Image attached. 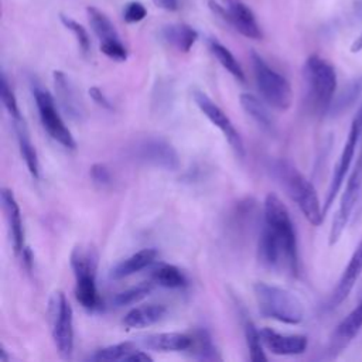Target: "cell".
Wrapping results in <instances>:
<instances>
[{"label":"cell","mask_w":362,"mask_h":362,"mask_svg":"<svg viewBox=\"0 0 362 362\" xmlns=\"http://www.w3.org/2000/svg\"><path fill=\"white\" fill-rule=\"evenodd\" d=\"M267 170L290 199L298 206L305 219L314 226L321 225L325 215L313 182L286 158L270 160Z\"/></svg>","instance_id":"cell-1"},{"label":"cell","mask_w":362,"mask_h":362,"mask_svg":"<svg viewBox=\"0 0 362 362\" xmlns=\"http://www.w3.org/2000/svg\"><path fill=\"white\" fill-rule=\"evenodd\" d=\"M305 82V100L315 115L329 112L337 92V72L331 62L320 55H310L303 68Z\"/></svg>","instance_id":"cell-2"},{"label":"cell","mask_w":362,"mask_h":362,"mask_svg":"<svg viewBox=\"0 0 362 362\" xmlns=\"http://www.w3.org/2000/svg\"><path fill=\"white\" fill-rule=\"evenodd\" d=\"M263 225L272 232V235L280 245L286 257L287 272L293 276H297L298 246H297L296 228L287 206L276 194H267L264 198Z\"/></svg>","instance_id":"cell-3"},{"label":"cell","mask_w":362,"mask_h":362,"mask_svg":"<svg viewBox=\"0 0 362 362\" xmlns=\"http://www.w3.org/2000/svg\"><path fill=\"white\" fill-rule=\"evenodd\" d=\"M255 298L259 313L266 317L284 324H300L304 320V305L301 300L290 290L257 281L253 286Z\"/></svg>","instance_id":"cell-4"},{"label":"cell","mask_w":362,"mask_h":362,"mask_svg":"<svg viewBox=\"0 0 362 362\" xmlns=\"http://www.w3.org/2000/svg\"><path fill=\"white\" fill-rule=\"evenodd\" d=\"M98 252L90 246H76L71 253V267L75 276V298L86 310L99 305L96 288Z\"/></svg>","instance_id":"cell-5"},{"label":"cell","mask_w":362,"mask_h":362,"mask_svg":"<svg viewBox=\"0 0 362 362\" xmlns=\"http://www.w3.org/2000/svg\"><path fill=\"white\" fill-rule=\"evenodd\" d=\"M250 57L255 82L263 100L277 110H287L293 103V89L287 78L273 69L257 52L252 51Z\"/></svg>","instance_id":"cell-6"},{"label":"cell","mask_w":362,"mask_h":362,"mask_svg":"<svg viewBox=\"0 0 362 362\" xmlns=\"http://www.w3.org/2000/svg\"><path fill=\"white\" fill-rule=\"evenodd\" d=\"M48 315L55 348L61 358L69 359L74 352V311L62 291L52 293Z\"/></svg>","instance_id":"cell-7"},{"label":"cell","mask_w":362,"mask_h":362,"mask_svg":"<svg viewBox=\"0 0 362 362\" xmlns=\"http://www.w3.org/2000/svg\"><path fill=\"white\" fill-rule=\"evenodd\" d=\"M33 96H34V102L37 106L41 124L44 130L48 133V136L68 150L76 148V141L71 130L65 124L61 113L58 112V107L55 105V99L52 98V95L47 89L35 85L33 88Z\"/></svg>","instance_id":"cell-8"},{"label":"cell","mask_w":362,"mask_h":362,"mask_svg":"<svg viewBox=\"0 0 362 362\" xmlns=\"http://www.w3.org/2000/svg\"><path fill=\"white\" fill-rule=\"evenodd\" d=\"M361 194H362V147H361L359 156L348 175L345 189L341 195L338 209L332 219L329 238H328V243L331 246L335 245L339 240V238L342 236L349 219L352 218L354 209H355L356 204L359 202Z\"/></svg>","instance_id":"cell-9"},{"label":"cell","mask_w":362,"mask_h":362,"mask_svg":"<svg viewBox=\"0 0 362 362\" xmlns=\"http://www.w3.org/2000/svg\"><path fill=\"white\" fill-rule=\"evenodd\" d=\"M361 136H362V105H361V107L358 109L356 115L352 119L346 141H345V144L342 147V151L339 154V158H338V161L334 167L332 177H331V181H329L328 189H327L325 201L322 204L324 215H327V212L332 206V204H334V201H335V198H337V195H338V192H339V189H341V187L345 181V177L351 170V164H352V160L355 157V150L358 147Z\"/></svg>","instance_id":"cell-10"},{"label":"cell","mask_w":362,"mask_h":362,"mask_svg":"<svg viewBox=\"0 0 362 362\" xmlns=\"http://www.w3.org/2000/svg\"><path fill=\"white\" fill-rule=\"evenodd\" d=\"M226 6H221L215 0H209L211 11L229 24L233 30L250 40H260L263 33L256 21L253 11L242 0H225Z\"/></svg>","instance_id":"cell-11"},{"label":"cell","mask_w":362,"mask_h":362,"mask_svg":"<svg viewBox=\"0 0 362 362\" xmlns=\"http://www.w3.org/2000/svg\"><path fill=\"white\" fill-rule=\"evenodd\" d=\"M137 161L164 171H177L180 168V156L175 147L161 137H147L134 147Z\"/></svg>","instance_id":"cell-12"},{"label":"cell","mask_w":362,"mask_h":362,"mask_svg":"<svg viewBox=\"0 0 362 362\" xmlns=\"http://www.w3.org/2000/svg\"><path fill=\"white\" fill-rule=\"evenodd\" d=\"M192 98H194V102L198 106V109L204 113V116L215 127H218L221 130V133L223 134V137L229 143V146L233 150V153L239 158H243L245 157L243 140H242L239 132L235 129V126L230 122V119L228 117V115L206 93H204V92H201L198 89L194 90Z\"/></svg>","instance_id":"cell-13"},{"label":"cell","mask_w":362,"mask_h":362,"mask_svg":"<svg viewBox=\"0 0 362 362\" xmlns=\"http://www.w3.org/2000/svg\"><path fill=\"white\" fill-rule=\"evenodd\" d=\"M362 328V301L355 307L332 331L327 346V354L331 358L339 355L359 334Z\"/></svg>","instance_id":"cell-14"},{"label":"cell","mask_w":362,"mask_h":362,"mask_svg":"<svg viewBox=\"0 0 362 362\" xmlns=\"http://www.w3.org/2000/svg\"><path fill=\"white\" fill-rule=\"evenodd\" d=\"M52 78L57 99L65 115L75 122H82L85 117V107L69 78L61 71H54Z\"/></svg>","instance_id":"cell-15"},{"label":"cell","mask_w":362,"mask_h":362,"mask_svg":"<svg viewBox=\"0 0 362 362\" xmlns=\"http://www.w3.org/2000/svg\"><path fill=\"white\" fill-rule=\"evenodd\" d=\"M260 337L264 348L274 355H300L308 346L305 335H286L269 327L260 329Z\"/></svg>","instance_id":"cell-16"},{"label":"cell","mask_w":362,"mask_h":362,"mask_svg":"<svg viewBox=\"0 0 362 362\" xmlns=\"http://www.w3.org/2000/svg\"><path fill=\"white\" fill-rule=\"evenodd\" d=\"M361 273H362V240L355 247L346 267L344 269V272L329 297L328 308L338 307L349 296V293L352 291Z\"/></svg>","instance_id":"cell-17"},{"label":"cell","mask_w":362,"mask_h":362,"mask_svg":"<svg viewBox=\"0 0 362 362\" xmlns=\"http://www.w3.org/2000/svg\"><path fill=\"white\" fill-rule=\"evenodd\" d=\"M1 204L6 215V221L8 225L11 245L14 252L18 255L24 250V226H23L20 206L10 188L1 189Z\"/></svg>","instance_id":"cell-18"},{"label":"cell","mask_w":362,"mask_h":362,"mask_svg":"<svg viewBox=\"0 0 362 362\" xmlns=\"http://www.w3.org/2000/svg\"><path fill=\"white\" fill-rule=\"evenodd\" d=\"M157 256H158V252L154 247L140 249L136 253L130 255L129 257L116 263L112 267L109 276H110V279H115V280H120V279L133 276V274L144 270L146 267L151 266L156 262Z\"/></svg>","instance_id":"cell-19"},{"label":"cell","mask_w":362,"mask_h":362,"mask_svg":"<svg viewBox=\"0 0 362 362\" xmlns=\"http://www.w3.org/2000/svg\"><path fill=\"white\" fill-rule=\"evenodd\" d=\"M13 127H14V133H16V137H17L18 150H20V154H21L24 163H25V167H27L30 175L34 180H38L40 178L38 154H37V150H35V147L31 141L28 127L25 124L24 117L13 120Z\"/></svg>","instance_id":"cell-20"},{"label":"cell","mask_w":362,"mask_h":362,"mask_svg":"<svg viewBox=\"0 0 362 362\" xmlns=\"http://www.w3.org/2000/svg\"><path fill=\"white\" fill-rule=\"evenodd\" d=\"M167 314V308L163 304H146L139 305L127 311L122 324L126 329H141L161 321Z\"/></svg>","instance_id":"cell-21"},{"label":"cell","mask_w":362,"mask_h":362,"mask_svg":"<svg viewBox=\"0 0 362 362\" xmlns=\"http://www.w3.org/2000/svg\"><path fill=\"white\" fill-rule=\"evenodd\" d=\"M239 103L245 113L266 133H274V119L269 110V105L264 100H260L252 93H242L239 96Z\"/></svg>","instance_id":"cell-22"},{"label":"cell","mask_w":362,"mask_h":362,"mask_svg":"<svg viewBox=\"0 0 362 362\" xmlns=\"http://www.w3.org/2000/svg\"><path fill=\"white\" fill-rule=\"evenodd\" d=\"M192 338L191 335L181 332H158L150 334L143 338V345L151 351L161 352H177V351H188L191 346Z\"/></svg>","instance_id":"cell-23"},{"label":"cell","mask_w":362,"mask_h":362,"mask_svg":"<svg viewBox=\"0 0 362 362\" xmlns=\"http://www.w3.org/2000/svg\"><path fill=\"white\" fill-rule=\"evenodd\" d=\"M164 40L181 52H188L198 40V33L187 24H170L163 30Z\"/></svg>","instance_id":"cell-24"},{"label":"cell","mask_w":362,"mask_h":362,"mask_svg":"<svg viewBox=\"0 0 362 362\" xmlns=\"http://www.w3.org/2000/svg\"><path fill=\"white\" fill-rule=\"evenodd\" d=\"M151 280L165 288H182L188 283L182 270L170 263H157L151 269Z\"/></svg>","instance_id":"cell-25"},{"label":"cell","mask_w":362,"mask_h":362,"mask_svg":"<svg viewBox=\"0 0 362 362\" xmlns=\"http://www.w3.org/2000/svg\"><path fill=\"white\" fill-rule=\"evenodd\" d=\"M362 96V75L354 78L348 85L339 92L337 98H334L329 112L332 116L342 115L348 109H351Z\"/></svg>","instance_id":"cell-26"},{"label":"cell","mask_w":362,"mask_h":362,"mask_svg":"<svg viewBox=\"0 0 362 362\" xmlns=\"http://www.w3.org/2000/svg\"><path fill=\"white\" fill-rule=\"evenodd\" d=\"M192 342L188 351L192 352V356L199 361H218L221 359V355L218 352V348L214 344V339L208 329L199 328L192 335Z\"/></svg>","instance_id":"cell-27"},{"label":"cell","mask_w":362,"mask_h":362,"mask_svg":"<svg viewBox=\"0 0 362 362\" xmlns=\"http://www.w3.org/2000/svg\"><path fill=\"white\" fill-rule=\"evenodd\" d=\"M89 24L93 30V33L98 35L100 42H112V41H120V37L113 25V23L109 20V17L102 13L99 8L89 6L86 7Z\"/></svg>","instance_id":"cell-28"},{"label":"cell","mask_w":362,"mask_h":362,"mask_svg":"<svg viewBox=\"0 0 362 362\" xmlns=\"http://www.w3.org/2000/svg\"><path fill=\"white\" fill-rule=\"evenodd\" d=\"M208 45H209V49L212 52V55L216 58V61L238 81L240 82H245V72L240 66V64L238 62V59L233 57V54L223 45L221 44L219 41L211 38L208 41Z\"/></svg>","instance_id":"cell-29"},{"label":"cell","mask_w":362,"mask_h":362,"mask_svg":"<svg viewBox=\"0 0 362 362\" xmlns=\"http://www.w3.org/2000/svg\"><path fill=\"white\" fill-rule=\"evenodd\" d=\"M136 344L130 342V341H124V342H119L115 345H109L105 348L98 349L90 359L92 361H98V362H113V361H126V358L136 351Z\"/></svg>","instance_id":"cell-30"},{"label":"cell","mask_w":362,"mask_h":362,"mask_svg":"<svg viewBox=\"0 0 362 362\" xmlns=\"http://www.w3.org/2000/svg\"><path fill=\"white\" fill-rule=\"evenodd\" d=\"M245 329V339H246V346L249 351V358L253 362H263L267 359L264 351H263V342L260 337V331L255 327V324L250 320H245L243 324Z\"/></svg>","instance_id":"cell-31"},{"label":"cell","mask_w":362,"mask_h":362,"mask_svg":"<svg viewBox=\"0 0 362 362\" xmlns=\"http://www.w3.org/2000/svg\"><path fill=\"white\" fill-rule=\"evenodd\" d=\"M153 290L151 283H139L137 286L129 287L120 293H117L113 298L112 303L116 307H124V305H132L139 303L140 300H143L144 297H147L150 294V291Z\"/></svg>","instance_id":"cell-32"},{"label":"cell","mask_w":362,"mask_h":362,"mask_svg":"<svg viewBox=\"0 0 362 362\" xmlns=\"http://www.w3.org/2000/svg\"><path fill=\"white\" fill-rule=\"evenodd\" d=\"M0 96H1V103L6 109V112L8 113V116L11 117V120L23 117L18 103H17V99H16V95H14L4 74H1V78H0Z\"/></svg>","instance_id":"cell-33"},{"label":"cell","mask_w":362,"mask_h":362,"mask_svg":"<svg viewBox=\"0 0 362 362\" xmlns=\"http://www.w3.org/2000/svg\"><path fill=\"white\" fill-rule=\"evenodd\" d=\"M59 18H61V23L64 24V27L74 34L81 51L83 54H88L89 49H90V38H89V34H88L86 28L82 24H79L78 21H75L74 18L68 17V16L61 14Z\"/></svg>","instance_id":"cell-34"},{"label":"cell","mask_w":362,"mask_h":362,"mask_svg":"<svg viewBox=\"0 0 362 362\" xmlns=\"http://www.w3.org/2000/svg\"><path fill=\"white\" fill-rule=\"evenodd\" d=\"M100 51L110 59L123 62L127 59V49L122 41H112V42H100Z\"/></svg>","instance_id":"cell-35"},{"label":"cell","mask_w":362,"mask_h":362,"mask_svg":"<svg viewBox=\"0 0 362 362\" xmlns=\"http://www.w3.org/2000/svg\"><path fill=\"white\" fill-rule=\"evenodd\" d=\"M147 16L146 7L140 1H130L126 4L123 10V18L126 23L133 24L141 21Z\"/></svg>","instance_id":"cell-36"},{"label":"cell","mask_w":362,"mask_h":362,"mask_svg":"<svg viewBox=\"0 0 362 362\" xmlns=\"http://www.w3.org/2000/svg\"><path fill=\"white\" fill-rule=\"evenodd\" d=\"M89 174H90L92 181H93L96 185H99V187H106V185H109V184L112 182V173H110V170H109L105 164H102V163L93 164V165L90 167Z\"/></svg>","instance_id":"cell-37"},{"label":"cell","mask_w":362,"mask_h":362,"mask_svg":"<svg viewBox=\"0 0 362 362\" xmlns=\"http://www.w3.org/2000/svg\"><path fill=\"white\" fill-rule=\"evenodd\" d=\"M89 96L93 99V102L96 103V105H99L100 107H103V109H107V110H112L113 109V106H112V102L109 100V98L103 93V90L102 89H99L98 86H92L90 89H89Z\"/></svg>","instance_id":"cell-38"},{"label":"cell","mask_w":362,"mask_h":362,"mask_svg":"<svg viewBox=\"0 0 362 362\" xmlns=\"http://www.w3.org/2000/svg\"><path fill=\"white\" fill-rule=\"evenodd\" d=\"M126 361H130V362H150V361H153V358H151L147 352L136 349V351H133V352L126 358Z\"/></svg>","instance_id":"cell-39"},{"label":"cell","mask_w":362,"mask_h":362,"mask_svg":"<svg viewBox=\"0 0 362 362\" xmlns=\"http://www.w3.org/2000/svg\"><path fill=\"white\" fill-rule=\"evenodd\" d=\"M153 3L167 11H175L178 8V0H153Z\"/></svg>","instance_id":"cell-40"},{"label":"cell","mask_w":362,"mask_h":362,"mask_svg":"<svg viewBox=\"0 0 362 362\" xmlns=\"http://www.w3.org/2000/svg\"><path fill=\"white\" fill-rule=\"evenodd\" d=\"M362 51V33L355 38L351 45V52H361Z\"/></svg>","instance_id":"cell-41"},{"label":"cell","mask_w":362,"mask_h":362,"mask_svg":"<svg viewBox=\"0 0 362 362\" xmlns=\"http://www.w3.org/2000/svg\"><path fill=\"white\" fill-rule=\"evenodd\" d=\"M354 13H355V16H358L359 18H362V0H356V1H355Z\"/></svg>","instance_id":"cell-42"},{"label":"cell","mask_w":362,"mask_h":362,"mask_svg":"<svg viewBox=\"0 0 362 362\" xmlns=\"http://www.w3.org/2000/svg\"><path fill=\"white\" fill-rule=\"evenodd\" d=\"M359 201H361V209H359V212L362 211V194H361V198H359Z\"/></svg>","instance_id":"cell-43"}]
</instances>
